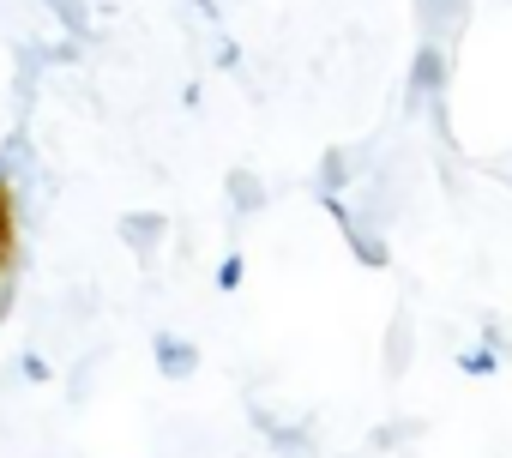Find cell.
Wrapping results in <instances>:
<instances>
[{"label": "cell", "mask_w": 512, "mask_h": 458, "mask_svg": "<svg viewBox=\"0 0 512 458\" xmlns=\"http://www.w3.org/2000/svg\"><path fill=\"white\" fill-rule=\"evenodd\" d=\"M440 91H446V43H428V37H422V49L410 55L404 115H410V121H416V115H428V103H440Z\"/></svg>", "instance_id": "obj_1"}, {"label": "cell", "mask_w": 512, "mask_h": 458, "mask_svg": "<svg viewBox=\"0 0 512 458\" xmlns=\"http://www.w3.org/2000/svg\"><path fill=\"white\" fill-rule=\"evenodd\" d=\"M470 19V0H416V31L428 43H452Z\"/></svg>", "instance_id": "obj_2"}, {"label": "cell", "mask_w": 512, "mask_h": 458, "mask_svg": "<svg viewBox=\"0 0 512 458\" xmlns=\"http://www.w3.org/2000/svg\"><path fill=\"white\" fill-rule=\"evenodd\" d=\"M163 236H169V217H163V211H127V217H121V242H127L145 266L157 260Z\"/></svg>", "instance_id": "obj_3"}, {"label": "cell", "mask_w": 512, "mask_h": 458, "mask_svg": "<svg viewBox=\"0 0 512 458\" xmlns=\"http://www.w3.org/2000/svg\"><path fill=\"white\" fill-rule=\"evenodd\" d=\"M356 169H362V157H356V145H332L326 157H320V193H344V187H362L356 181Z\"/></svg>", "instance_id": "obj_4"}, {"label": "cell", "mask_w": 512, "mask_h": 458, "mask_svg": "<svg viewBox=\"0 0 512 458\" xmlns=\"http://www.w3.org/2000/svg\"><path fill=\"white\" fill-rule=\"evenodd\" d=\"M223 193H229V211H235V217H260V211H266V181L253 175V169H229Z\"/></svg>", "instance_id": "obj_5"}, {"label": "cell", "mask_w": 512, "mask_h": 458, "mask_svg": "<svg viewBox=\"0 0 512 458\" xmlns=\"http://www.w3.org/2000/svg\"><path fill=\"white\" fill-rule=\"evenodd\" d=\"M157 368H163L169 380H193V374H199V350H193L181 332H157Z\"/></svg>", "instance_id": "obj_6"}, {"label": "cell", "mask_w": 512, "mask_h": 458, "mask_svg": "<svg viewBox=\"0 0 512 458\" xmlns=\"http://www.w3.org/2000/svg\"><path fill=\"white\" fill-rule=\"evenodd\" d=\"M410 356H416V326H410V314H392V326H386V374L398 380L410 368Z\"/></svg>", "instance_id": "obj_7"}, {"label": "cell", "mask_w": 512, "mask_h": 458, "mask_svg": "<svg viewBox=\"0 0 512 458\" xmlns=\"http://www.w3.org/2000/svg\"><path fill=\"white\" fill-rule=\"evenodd\" d=\"M49 380V356L43 350H25V356H13V368H7V386H43Z\"/></svg>", "instance_id": "obj_8"}, {"label": "cell", "mask_w": 512, "mask_h": 458, "mask_svg": "<svg viewBox=\"0 0 512 458\" xmlns=\"http://www.w3.org/2000/svg\"><path fill=\"white\" fill-rule=\"evenodd\" d=\"M43 7H49L73 37H91V0H43Z\"/></svg>", "instance_id": "obj_9"}, {"label": "cell", "mask_w": 512, "mask_h": 458, "mask_svg": "<svg viewBox=\"0 0 512 458\" xmlns=\"http://www.w3.org/2000/svg\"><path fill=\"white\" fill-rule=\"evenodd\" d=\"M97 368H103V350H85V356L73 362V404H85V398L97 392Z\"/></svg>", "instance_id": "obj_10"}, {"label": "cell", "mask_w": 512, "mask_h": 458, "mask_svg": "<svg viewBox=\"0 0 512 458\" xmlns=\"http://www.w3.org/2000/svg\"><path fill=\"white\" fill-rule=\"evenodd\" d=\"M458 368L476 374V380H488L494 374V350H458Z\"/></svg>", "instance_id": "obj_11"}, {"label": "cell", "mask_w": 512, "mask_h": 458, "mask_svg": "<svg viewBox=\"0 0 512 458\" xmlns=\"http://www.w3.org/2000/svg\"><path fill=\"white\" fill-rule=\"evenodd\" d=\"M211 61H217L223 73H229V67H241V49H235L229 37H217V43H211Z\"/></svg>", "instance_id": "obj_12"}, {"label": "cell", "mask_w": 512, "mask_h": 458, "mask_svg": "<svg viewBox=\"0 0 512 458\" xmlns=\"http://www.w3.org/2000/svg\"><path fill=\"white\" fill-rule=\"evenodd\" d=\"M241 272H247V266H241V254H229V260L217 266V290H235V284H241Z\"/></svg>", "instance_id": "obj_13"}]
</instances>
